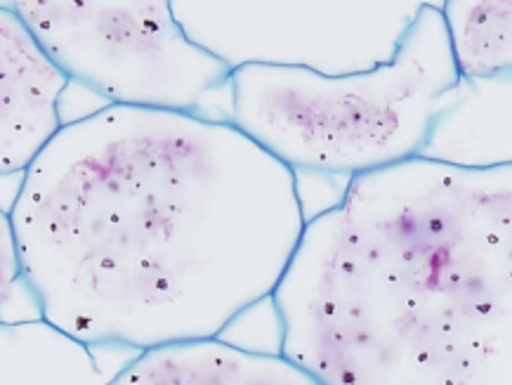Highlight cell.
I'll list each match as a JSON object with an SVG mask.
<instances>
[{"instance_id": "cell-1", "label": "cell", "mask_w": 512, "mask_h": 385, "mask_svg": "<svg viewBox=\"0 0 512 385\" xmlns=\"http://www.w3.org/2000/svg\"><path fill=\"white\" fill-rule=\"evenodd\" d=\"M8 215L45 322L135 355L222 338L307 227L298 175L234 123L135 107L69 121Z\"/></svg>"}, {"instance_id": "cell-2", "label": "cell", "mask_w": 512, "mask_h": 385, "mask_svg": "<svg viewBox=\"0 0 512 385\" xmlns=\"http://www.w3.org/2000/svg\"><path fill=\"white\" fill-rule=\"evenodd\" d=\"M272 308L279 352L321 385H512V166L350 180Z\"/></svg>"}, {"instance_id": "cell-3", "label": "cell", "mask_w": 512, "mask_h": 385, "mask_svg": "<svg viewBox=\"0 0 512 385\" xmlns=\"http://www.w3.org/2000/svg\"><path fill=\"white\" fill-rule=\"evenodd\" d=\"M458 81L442 3H425L395 60L366 74L234 69L232 123L295 175L350 182L420 159Z\"/></svg>"}, {"instance_id": "cell-4", "label": "cell", "mask_w": 512, "mask_h": 385, "mask_svg": "<svg viewBox=\"0 0 512 385\" xmlns=\"http://www.w3.org/2000/svg\"><path fill=\"white\" fill-rule=\"evenodd\" d=\"M45 52L107 107L232 123V74L177 22L173 0H12Z\"/></svg>"}, {"instance_id": "cell-5", "label": "cell", "mask_w": 512, "mask_h": 385, "mask_svg": "<svg viewBox=\"0 0 512 385\" xmlns=\"http://www.w3.org/2000/svg\"><path fill=\"white\" fill-rule=\"evenodd\" d=\"M425 3H253L173 0L185 34L229 69L366 74L390 64Z\"/></svg>"}, {"instance_id": "cell-6", "label": "cell", "mask_w": 512, "mask_h": 385, "mask_svg": "<svg viewBox=\"0 0 512 385\" xmlns=\"http://www.w3.org/2000/svg\"><path fill=\"white\" fill-rule=\"evenodd\" d=\"M69 86L15 8L0 5V173H26L62 133L59 100Z\"/></svg>"}, {"instance_id": "cell-7", "label": "cell", "mask_w": 512, "mask_h": 385, "mask_svg": "<svg viewBox=\"0 0 512 385\" xmlns=\"http://www.w3.org/2000/svg\"><path fill=\"white\" fill-rule=\"evenodd\" d=\"M111 385H321L281 352L213 338L140 352Z\"/></svg>"}, {"instance_id": "cell-8", "label": "cell", "mask_w": 512, "mask_h": 385, "mask_svg": "<svg viewBox=\"0 0 512 385\" xmlns=\"http://www.w3.org/2000/svg\"><path fill=\"white\" fill-rule=\"evenodd\" d=\"M420 159L472 171L512 166V78L461 76Z\"/></svg>"}, {"instance_id": "cell-9", "label": "cell", "mask_w": 512, "mask_h": 385, "mask_svg": "<svg viewBox=\"0 0 512 385\" xmlns=\"http://www.w3.org/2000/svg\"><path fill=\"white\" fill-rule=\"evenodd\" d=\"M93 345L45 319L0 324V385H111L123 367H109Z\"/></svg>"}, {"instance_id": "cell-10", "label": "cell", "mask_w": 512, "mask_h": 385, "mask_svg": "<svg viewBox=\"0 0 512 385\" xmlns=\"http://www.w3.org/2000/svg\"><path fill=\"white\" fill-rule=\"evenodd\" d=\"M458 71L465 78H512V0H446Z\"/></svg>"}, {"instance_id": "cell-11", "label": "cell", "mask_w": 512, "mask_h": 385, "mask_svg": "<svg viewBox=\"0 0 512 385\" xmlns=\"http://www.w3.org/2000/svg\"><path fill=\"white\" fill-rule=\"evenodd\" d=\"M43 319L38 303L24 279L15 230L10 215L0 220V324H22Z\"/></svg>"}]
</instances>
